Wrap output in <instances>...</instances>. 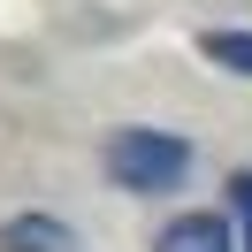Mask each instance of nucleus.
Instances as JSON below:
<instances>
[{
  "instance_id": "nucleus-5",
  "label": "nucleus",
  "mask_w": 252,
  "mask_h": 252,
  "mask_svg": "<svg viewBox=\"0 0 252 252\" xmlns=\"http://www.w3.org/2000/svg\"><path fill=\"white\" fill-rule=\"evenodd\" d=\"M229 199H237V221H245V252H252V168L229 176Z\"/></svg>"
},
{
  "instance_id": "nucleus-3",
  "label": "nucleus",
  "mask_w": 252,
  "mask_h": 252,
  "mask_svg": "<svg viewBox=\"0 0 252 252\" xmlns=\"http://www.w3.org/2000/svg\"><path fill=\"white\" fill-rule=\"evenodd\" d=\"M0 252H77V229L62 214H16L0 221Z\"/></svg>"
},
{
  "instance_id": "nucleus-2",
  "label": "nucleus",
  "mask_w": 252,
  "mask_h": 252,
  "mask_svg": "<svg viewBox=\"0 0 252 252\" xmlns=\"http://www.w3.org/2000/svg\"><path fill=\"white\" fill-rule=\"evenodd\" d=\"M153 252H245V245H237V229H229V221L214 214V206H191V214L160 221Z\"/></svg>"
},
{
  "instance_id": "nucleus-1",
  "label": "nucleus",
  "mask_w": 252,
  "mask_h": 252,
  "mask_svg": "<svg viewBox=\"0 0 252 252\" xmlns=\"http://www.w3.org/2000/svg\"><path fill=\"white\" fill-rule=\"evenodd\" d=\"M99 168H107V184L130 191V199H160V191H176L191 176V145L176 138V130L123 123V130H107V145H99Z\"/></svg>"
},
{
  "instance_id": "nucleus-4",
  "label": "nucleus",
  "mask_w": 252,
  "mask_h": 252,
  "mask_svg": "<svg viewBox=\"0 0 252 252\" xmlns=\"http://www.w3.org/2000/svg\"><path fill=\"white\" fill-rule=\"evenodd\" d=\"M199 54L229 77H252V31H199Z\"/></svg>"
}]
</instances>
